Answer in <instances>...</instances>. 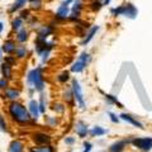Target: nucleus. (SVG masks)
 I'll return each mask as SVG.
<instances>
[{"instance_id":"1","label":"nucleus","mask_w":152,"mask_h":152,"mask_svg":"<svg viewBox=\"0 0 152 152\" xmlns=\"http://www.w3.org/2000/svg\"><path fill=\"white\" fill-rule=\"evenodd\" d=\"M9 114H10V117L14 121L18 123H22V124L23 123L31 122V119H32L29 110H27L23 104L17 103V102L10 103V105H9Z\"/></svg>"},{"instance_id":"2","label":"nucleus","mask_w":152,"mask_h":152,"mask_svg":"<svg viewBox=\"0 0 152 152\" xmlns=\"http://www.w3.org/2000/svg\"><path fill=\"white\" fill-rule=\"evenodd\" d=\"M28 83L33 85V88L37 91H42L45 88V81H43V75H42V69L37 67L34 70H32L28 74Z\"/></svg>"},{"instance_id":"3","label":"nucleus","mask_w":152,"mask_h":152,"mask_svg":"<svg viewBox=\"0 0 152 152\" xmlns=\"http://www.w3.org/2000/svg\"><path fill=\"white\" fill-rule=\"evenodd\" d=\"M112 14L114 17L123 15V17H127L129 19H136L137 14H138V10H137V8L133 5V4H124V5L112 9Z\"/></svg>"},{"instance_id":"4","label":"nucleus","mask_w":152,"mask_h":152,"mask_svg":"<svg viewBox=\"0 0 152 152\" xmlns=\"http://www.w3.org/2000/svg\"><path fill=\"white\" fill-rule=\"evenodd\" d=\"M132 145L145 152L152 150V137H136L132 141Z\"/></svg>"},{"instance_id":"5","label":"nucleus","mask_w":152,"mask_h":152,"mask_svg":"<svg viewBox=\"0 0 152 152\" xmlns=\"http://www.w3.org/2000/svg\"><path fill=\"white\" fill-rule=\"evenodd\" d=\"M89 60H90L89 53H86V52L81 53L79 58L74 62V65L71 66V71H72V72H81V71H83L85 67H86Z\"/></svg>"},{"instance_id":"6","label":"nucleus","mask_w":152,"mask_h":152,"mask_svg":"<svg viewBox=\"0 0 152 152\" xmlns=\"http://www.w3.org/2000/svg\"><path fill=\"white\" fill-rule=\"evenodd\" d=\"M71 89H72V93H74V98L76 99V102L79 103V105L81 109H85V102H84V95L81 91V88L79 85V81L76 79L72 80V85H71Z\"/></svg>"},{"instance_id":"7","label":"nucleus","mask_w":152,"mask_h":152,"mask_svg":"<svg viewBox=\"0 0 152 152\" xmlns=\"http://www.w3.org/2000/svg\"><path fill=\"white\" fill-rule=\"evenodd\" d=\"M32 140L37 145H50L51 137L48 134H46V133L38 132V133H34V134L32 136Z\"/></svg>"},{"instance_id":"8","label":"nucleus","mask_w":152,"mask_h":152,"mask_svg":"<svg viewBox=\"0 0 152 152\" xmlns=\"http://www.w3.org/2000/svg\"><path fill=\"white\" fill-rule=\"evenodd\" d=\"M121 119H123V121H126L127 123H129V124H132V126H134V127H137V128H140V129H143V124L137 119V118H134L133 115H131V114H127V113H122L121 114Z\"/></svg>"},{"instance_id":"9","label":"nucleus","mask_w":152,"mask_h":152,"mask_svg":"<svg viewBox=\"0 0 152 152\" xmlns=\"http://www.w3.org/2000/svg\"><path fill=\"white\" fill-rule=\"evenodd\" d=\"M128 142L131 141H127V140H119L117 142H114V143H112L110 146H109V152H123L126 148V146Z\"/></svg>"},{"instance_id":"10","label":"nucleus","mask_w":152,"mask_h":152,"mask_svg":"<svg viewBox=\"0 0 152 152\" xmlns=\"http://www.w3.org/2000/svg\"><path fill=\"white\" fill-rule=\"evenodd\" d=\"M75 129H76V133H77V136L80 137V138H85V137H86V134H88V126L85 124L83 121H79L77 123H76Z\"/></svg>"},{"instance_id":"11","label":"nucleus","mask_w":152,"mask_h":152,"mask_svg":"<svg viewBox=\"0 0 152 152\" xmlns=\"http://www.w3.org/2000/svg\"><path fill=\"white\" fill-rule=\"evenodd\" d=\"M29 113H31V115H32V118L33 119H38V117H39V113H41V110H39V104H38L36 100H31L29 102Z\"/></svg>"},{"instance_id":"12","label":"nucleus","mask_w":152,"mask_h":152,"mask_svg":"<svg viewBox=\"0 0 152 152\" xmlns=\"http://www.w3.org/2000/svg\"><path fill=\"white\" fill-rule=\"evenodd\" d=\"M69 3L70 1H66L64 4H61V7L58 8V10H57V13H56V18L57 19L62 20V19L67 18V14H69V7H67V4Z\"/></svg>"},{"instance_id":"13","label":"nucleus","mask_w":152,"mask_h":152,"mask_svg":"<svg viewBox=\"0 0 152 152\" xmlns=\"http://www.w3.org/2000/svg\"><path fill=\"white\" fill-rule=\"evenodd\" d=\"M17 47L18 46L15 45V42H14L13 39H8V41H5L3 43V51L5 52V53L10 55V53H13V52H15Z\"/></svg>"},{"instance_id":"14","label":"nucleus","mask_w":152,"mask_h":152,"mask_svg":"<svg viewBox=\"0 0 152 152\" xmlns=\"http://www.w3.org/2000/svg\"><path fill=\"white\" fill-rule=\"evenodd\" d=\"M19 94L20 93H19V90H17V89H7L5 93H4V98H7L12 102H15V99H18Z\"/></svg>"},{"instance_id":"15","label":"nucleus","mask_w":152,"mask_h":152,"mask_svg":"<svg viewBox=\"0 0 152 152\" xmlns=\"http://www.w3.org/2000/svg\"><path fill=\"white\" fill-rule=\"evenodd\" d=\"M23 148H24V145L17 140L9 145V152H23Z\"/></svg>"},{"instance_id":"16","label":"nucleus","mask_w":152,"mask_h":152,"mask_svg":"<svg viewBox=\"0 0 152 152\" xmlns=\"http://www.w3.org/2000/svg\"><path fill=\"white\" fill-rule=\"evenodd\" d=\"M29 152H55V150L50 145H41L38 147H31Z\"/></svg>"},{"instance_id":"17","label":"nucleus","mask_w":152,"mask_h":152,"mask_svg":"<svg viewBox=\"0 0 152 152\" xmlns=\"http://www.w3.org/2000/svg\"><path fill=\"white\" fill-rule=\"evenodd\" d=\"M1 74L4 76V79H12V65H9L7 62H4L1 65Z\"/></svg>"},{"instance_id":"18","label":"nucleus","mask_w":152,"mask_h":152,"mask_svg":"<svg viewBox=\"0 0 152 152\" xmlns=\"http://www.w3.org/2000/svg\"><path fill=\"white\" fill-rule=\"evenodd\" d=\"M98 29H99V27H98V26H94V27L91 28V29L89 31V33L86 34V37H85V39H84V42H83V45H86V43H89V42H90V41H91L93 38H94V36L96 34Z\"/></svg>"},{"instance_id":"19","label":"nucleus","mask_w":152,"mask_h":152,"mask_svg":"<svg viewBox=\"0 0 152 152\" xmlns=\"http://www.w3.org/2000/svg\"><path fill=\"white\" fill-rule=\"evenodd\" d=\"M107 133V129H104V128L99 127V126H95L93 127V129L90 131V134L93 137H99V136H104Z\"/></svg>"},{"instance_id":"20","label":"nucleus","mask_w":152,"mask_h":152,"mask_svg":"<svg viewBox=\"0 0 152 152\" xmlns=\"http://www.w3.org/2000/svg\"><path fill=\"white\" fill-rule=\"evenodd\" d=\"M27 1H29V0H17V1L13 4V7L9 9V12H10V13H14L15 10H19V9H22L23 7L26 5V3H27Z\"/></svg>"},{"instance_id":"21","label":"nucleus","mask_w":152,"mask_h":152,"mask_svg":"<svg viewBox=\"0 0 152 152\" xmlns=\"http://www.w3.org/2000/svg\"><path fill=\"white\" fill-rule=\"evenodd\" d=\"M23 27V19L20 17H17L15 19H13L12 22V28L14 31H20Z\"/></svg>"},{"instance_id":"22","label":"nucleus","mask_w":152,"mask_h":152,"mask_svg":"<svg viewBox=\"0 0 152 152\" xmlns=\"http://www.w3.org/2000/svg\"><path fill=\"white\" fill-rule=\"evenodd\" d=\"M28 51L26 48V46H18L17 50H15V56L18 57V58H24V57L27 56Z\"/></svg>"},{"instance_id":"23","label":"nucleus","mask_w":152,"mask_h":152,"mask_svg":"<svg viewBox=\"0 0 152 152\" xmlns=\"http://www.w3.org/2000/svg\"><path fill=\"white\" fill-rule=\"evenodd\" d=\"M17 39L19 42H26L28 39V32L24 29V28H22L20 31H18V33H17Z\"/></svg>"},{"instance_id":"24","label":"nucleus","mask_w":152,"mask_h":152,"mask_svg":"<svg viewBox=\"0 0 152 152\" xmlns=\"http://www.w3.org/2000/svg\"><path fill=\"white\" fill-rule=\"evenodd\" d=\"M105 99H107V100H109L110 103L115 104V105H118V108H123L122 104L118 102V99H117L115 96H113V95H110V94H105Z\"/></svg>"},{"instance_id":"25","label":"nucleus","mask_w":152,"mask_h":152,"mask_svg":"<svg viewBox=\"0 0 152 152\" xmlns=\"http://www.w3.org/2000/svg\"><path fill=\"white\" fill-rule=\"evenodd\" d=\"M29 5H31V9H36V10H38V9H41L42 7V0H29Z\"/></svg>"},{"instance_id":"26","label":"nucleus","mask_w":152,"mask_h":152,"mask_svg":"<svg viewBox=\"0 0 152 152\" xmlns=\"http://www.w3.org/2000/svg\"><path fill=\"white\" fill-rule=\"evenodd\" d=\"M69 79H70V76H69V72H67V71H65V72H62L60 76H57V80H58L60 83H66Z\"/></svg>"},{"instance_id":"27","label":"nucleus","mask_w":152,"mask_h":152,"mask_svg":"<svg viewBox=\"0 0 152 152\" xmlns=\"http://www.w3.org/2000/svg\"><path fill=\"white\" fill-rule=\"evenodd\" d=\"M0 129L3 132H8V127H7V122L4 119L3 115H0Z\"/></svg>"},{"instance_id":"28","label":"nucleus","mask_w":152,"mask_h":152,"mask_svg":"<svg viewBox=\"0 0 152 152\" xmlns=\"http://www.w3.org/2000/svg\"><path fill=\"white\" fill-rule=\"evenodd\" d=\"M39 104V110H41V113H45L46 112V107H45V95L42 94L41 95V102L38 103Z\"/></svg>"},{"instance_id":"29","label":"nucleus","mask_w":152,"mask_h":152,"mask_svg":"<svg viewBox=\"0 0 152 152\" xmlns=\"http://www.w3.org/2000/svg\"><path fill=\"white\" fill-rule=\"evenodd\" d=\"M91 9H93V10H99V9H100L103 5H104V4L103 3H100V1H98V0H96V1H93L91 3Z\"/></svg>"},{"instance_id":"30","label":"nucleus","mask_w":152,"mask_h":152,"mask_svg":"<svg viewBox=\"0 0 152 152\" xmlns=\"http://www.w3.org/2000/svg\"><path fill=\"white\" fill-rule=\"evenodd\" d=\"M52 109H53V110H55V112L62 113V112L65 110V107L62 105V104H55V105H53V108H52Z\"/></svg>"},{"instance_id":"31","label":"nucleus","mask_w":152,"mask_h":152,"mask_svg":"<svg viewBox=\"0 0 152 152\" xmlns=\"http://www.w3.org/2000/svg\"><path fill=\"white\" fill-rule=\"evenodd\" d=\"M108 114H109V117H110V121H112L113 123H118V122H119V118H118V117H117L114 113H112V112H108Z\"/></svg>"},{"instance_id":"32","label":"nucleus","mask_w":152,"mask_h":152,"mask_svg":"<svg viewBox=\"0 0 152 152\" xmlns=\"http://www.w3.org/2000/svg\"><path fill=\"white\" fill-rule=\"evenodd\" d=\"M91 148H93V145L90 143V142H85V143H84V151L83 152H90V151H91Z\"/></svg>"},{"instance_id":"33","label":"nucleus","mask_w":152,"mask_h":152,"mask_svg":"<svg viewBox=\"0 0 152 152\" xmlns=\"http://www.w3.org/2000/svg\"><path fill=\"white\" fill-rule=\"evenodd\" d=\"M0 89H8V80L7 79H0Z\"/></svg>"},{"instance_id":"34","label":"nucleus","mask_w":152,"mask_h":152,"mask_svg":"<svg viewBox=\"0 0 152 152\" xmlns=\"http://www.w3.org/2000/svg\"><path fill=\"white\" fill-rule=\"evenodd\" d=\"M5 62L7 64H9V65H14V64H15V57H5Z\"/></svg>"},{"instance_id":"35","label":"nucleus","mask_w":152,"mask_h":152,"mask_svg":"<svg viewBox=\"0 0 152 152\" xmlns=\"http://www.w3.org/2000/svg\"><path fill=\"white\" fill-rule=\"evenodd\" d=\"M74 142H75L74 137H66V138H65V143H66V145H72Z\"/></svg>"},{"instance_id":"36","label":"nucleus","mask_w":152,"mask_h":152,"mask_svg":"<svg viewBox=\"0 0 152 152\" xmlns=\"http://www.w3.org/2000/svg\"><path fill=\"white\" fill-rule=\"evenodd\" d=\"M28 14H29V12H28V10H23V12L20 13V18H22V19L27 18V17H28Z\"/></svg>"},{"instance_id":"37","label":"nucleus","mask_w":152,"mask_h":152,"mask_svg":"<svg viewBox=\"0 0 152 152\" xmlns=\"http://www.w3.org/2000/svg\"><path fill=\"white\" fill-rule=\"evenodd\" d=\"M47 121L50 122V124H51V126H52V124H55V123H56V121H55V119H51V118H47Z\"/></svg>"},{"instance_id":"38","label":"nucleus","mask_w":152,"mask_h":152,"mask_svg":"<svg viewBox=\"0 0 152 152\" xmlns=\"http://www.w3.org/2000/svg\"><path fill=\"white\" fill-rule=\"evenodd\" d=\"M3 29H4V24H3V22H0V33L3 32Z\"/></svg>"},{"instance_id":"39","label":"nucleus","mask_w":152,"mask_h":152,"mask_svg":"<svg viewBox=\"0 0 152 152\" xmlns=\"http://www.w3.org/2000/svg\"><path fill=\"white\" fill-rule=\"evenodd\" d=\"M0 58H1V50H0Z\"/></svg>"},{"instance_id":"40","label":"nucleus","mask_w":152,"mask_h":152,"mask_svg":"<svg viewBox=\"0 0 152 152\" xmlns=\"http://www.w3.org/2000/svg\"><path fill=\"white\" fill-rule=\"evenodd\" d=\"M67 1H71V0H67Z\"/></svg>"}]
</instances>
